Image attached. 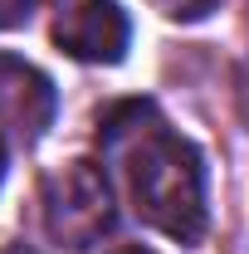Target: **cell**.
Returning a JSON list of instances; mask_svg holds the SVG:
<instances>
[{
  "label": "cell",
  "instance_id": "5",
  "mask_svg": "<svg viewBox=\"0 0 249 254\" xmlns=\"http://www.w3.org/2000/svg\"><path fill=\"white\" fill-rule=\"evenodd\" d=\"M156 15H166V20H176V25H195V20H205V15H215L220 0H147Z\"/></svg>",
  "mask_w": 249,
  "mask_h": 254
},
{
  "label": "cell",
  "instance_id": "2",
  "mask_svg": "<svg viewBox=\"0 0 249 254\" xmlns=\"http://www.w3.org/2000/svg\"><path fill=\"white\" fill-rule=\"evenodd\" d=\"M39 205H44V230L63 250H93L98 240L113 230L118 210H113V186L108 171L98 161H63L44 176L39 186Z\"/></svg>",
  "mask_w": 249,
  "mask_h": 254
},
{
  "label": "cell",
  "instance_id": "4",
  "mask_svg": "<svg viewBox=\"0 0 249 254\" xmlns=\"http://www.w3.org/2000/svg\"><path fill=\"white\" fill-rule=\"evenodd\" d=\"M59 93L49 73H39L20 54H0V127L20 142H39L44 127L54 123Z\"/></svg>",
  "mask_w": 249,
  "mask_h": 254
},
{
  "label": "cell",
  "instance_id": "8",
  "mask_svg": "<svg viewBox=\"0 0 249 254\" xmlns=\"http://www.w3.org/2000/svg\"><path fill=\"white\" fill-rule=\"evenodd\" d=\"M113 254H152V250H142V245H127V250H113Z\"/></svg>",
  "mask_w": 249,
  "mask_h": 254
},
{
  "label": "cell",
  "instance_id": "7",
  "mask_svg": "<svg viewBox=\"0 0 249 254\" xmlns=\"http://www.w3.org/2000/svg\"><path fill=\"white\" fill-rule=\"evenodd\" d=\"M5 254H39V250H34V245H10Z\"/></svg>",
  "mask_w": 249,
  "mask_h": 254
},
{
  "label": "cell",
  "instance_id": "9",
  "mask_svg": "<svg viewBox=\"0 0 249 254\" xmlns=\"http://www.w3.org/2000/svg\"><path fill=\"white\" fill-rule=\"evenodd\" d=\"M0 181H5V142H0Z\"/></svg>",
  "mask_w": 249,
  "mask_h": 254
},
{
  "label": "cell",
  "instance_id": "1",
  "mask_svg": "<svg viewBox=\"0 0 249 254\" xmlns=\"http://www.w3.org/2000/svg\"><path fill=\"white\" fill-rule=\"evenodd\" d=\"M103 157L118 171L137 220L171 235L176 245H195L205 235V166L195 142L156 113L147 98L113 103L98 118Z\"/></svg>",
  "mask_w": 249,
  "mask_h": 254
},
{
  "label": "cell",
  "instance_id": "3",
  "mask_svg": "<svg viewBox=\"0 0 249 254\" xmlns=\"http://www.w3.org/2000/svg\"><path fill=\"white\" fill-rule=\"evenodd\" d=\"M132 25L118 0H63L54 20V44L78 64H118L127 54Z\"/></svg>",
  "mask_w": 249,
  "mask_h": 254
},
{
  "label": "cell",
  "instance_id": "6",
  "mask_svg": "<svg viewBox=\"0 0 249 254\" xmlns=\"http://www.w3.org/2000/svg\"><path fill=\"white\" fill-rule=\"evenodd\" d=\"M34 10V0H0V30H10V25H25Z\"/></svg>",
  "mask_w": 249,
  "mask_h": 254
}]
</instances>
